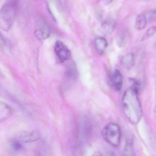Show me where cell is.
<instances>
[{
	"label": "cell",
	"instance_id": "cell-16",
	"mask_svg": "<svg viewBox=\"0 0 156 156\" xmlns=\"http://www.w3.org/2000/svg\"><path fill=\"white\" fill-rule=\"evenodd\" d=\"M12 146L13 149L16 151H19L22 149V145L18 141H13L12 144Z\"/></svg>",
	"mask_w": 156,
	"mask_h": 156
},
{
	"label": "cell",
	"instance_id": "cell-15",
	"mask_svg": "<svg viewBox=\"0 0 156 156\" xmlns=\"http://www.w3.org/2000/svg\"><path fill=\"white\" fill-rule=\"evenodd\" d=\"M147 22H153L156 21V8L148 12L145 14Z\"/></svg>",
	"mask_w": 156,
	"mask_h": 156
},
{
	"label": "cell",
	"instance_id": "cell-14",
	"mask_svg": "<svg viewBox=\"0 0 156 156\" xmlns=\"http://www.w3.org/2000/svg\"><path fill=\"white\" fill-rule=\"evenodd\" d=\"M156 33V26H152L148 29L142 38V40H147L154 36Z\"/></svg>",
	"mask_w": 156,
	"mask_h": 156
},
{
	"label": "cell",
	"instance_id": "cell-1",
	"mask_svg": "<svg viewBox=\"0 0 156 156\" xmlns=\"http://www.w3.org/2000/svg\"><path fill=\"white\" fill-rule=\"evenodd\" d=\"M139 93L133 87L125 92L122 98V108L126 117L132 124L138 123L142 116L141 104L139 99Z\"/></svg>",
	"mask_w": 156,
	"mask_h": 156
},
{
	"label": "cell",
	"instance_id": "cell-4",
	"mask_svg": "<svg viewBox=\"0 0 156 156\" xmlns=\"http://www.w3.org/2000/svg\"><path fill=\"white\" fill-rule=\"evenodd\" d=\"M55 52L59 61L64 62L70 58L71 52L66 45L61 41H57L55 44Z\"/></svg>",
	"mask_w": 156,
	"mask_h": 156
},
{
	"label": "cell",
	"instance_id": "cell-7",
	"mask_svg": "<svg viewBox=\"0 0 156 156\" xmlns=\"http://www.w3.org/2000/svg\"><path fill=\"white\" fill-rule=\"evenodd\" d=\"M115 27V22L112 20H106L102 23L101 30L102 32L105 35L112 34Z\"/></svg>",
	"mask_w": 156,
	"mask_h": 156
},
{
	"label": "cell",
	"instance_id": "cell-12",
	"mask_svg": "<svg viewBox=\"0 0 156 156\" xmlns=\"http://www.w3.org/2000/svg\"><path fill=\"white\" fill-rule=\"evenodd\" d=\"M124 156H134L135 155L133 141L131 140H128L123 151Z\"/></svg>",
	"mask_w": 156,
	"mask_h": 156
},
{
	"label": "cell",
	"instance_id": "cell-10",
	"mask_svg": "<svg viewBox=\"0 0 156 156\" xmlns=\"http://www.w3.org/2000/svg\"><path fill=\"white\" fill-rule=\"evenodd\" d=\"M147 22V21L145 14H140L136 18L135 29L139 31L143 30L146 27Z\"/></svg>",
	"mask_w": 156,
	"mask_h": 156
},
{
	"label": "cell",
	"instance_id": "cell-2",
	"mask_svg": "<svg viewBox=\"0 0 156 156\" xmlns=\"http://www.w3.org/2000/svg\"><path fill=\"white\" fill-rule=\"evenodd\" d=\"M17 12L16 0H10L3 5L0 12V26L3 30H10Z\"/></svg>",
	"mask_w": 156,
	"mask_h": 156
},
{
	"label": "cell",
	"instance_id": "cell-6",
	"mask_svg": "<svg viewBox=\"0 0 156 156\" xmlns=\"http://www.w3.org/2000/svg\"><path fill=\"white\" fill-rule=\"evenodd\" d=\"M110 83L115 91L119 92L123 86V76L119 70H115L110 76Z\"/></svg>",
	"mask_w": 156,
	"mask_h": 156
},
{
	"label": "cell",
	"instance_id": "cell-3",
	"mask_svg": "<svg viewBox=\"0 0 156 156\" xmlns=\"http://www.w3.org/2000/svg\"><path fill=\"white\" fill-rule=\"evenodd\" d=\"M104 139L113 146H118L120 142L121 131L118 125L115 123H109L102 130Z\"/></svg>",
	"mask_w": 156,
	"mask_h": 156
},
{
	"label": "cell",
	"instance_id": "cell-8",
	"mask_svg": "<svg viewBox=\"0 0 156 156\" xmlns=\"http://www.w3.org/2000/svg\"><path fill=\"white\" fill-rule=\"evenodd\" d=\"M95 45L97 50L100 53H102L107 48L108 43L105 38L98 37L95 40Z\"/></svg>",
	"mask_w": 156,
	"mask_h": 156
},
{
	"label": "cell",
	"instance_id": "cell-11",
	"mask_svg": "<svg viewBox=\"0 0 156 156\" xmlns=\"http://www.w3.org/2000/svg\"><path fill=\"white\" fill-rule=\"evenodd\" d=\"M11 110L10 108L7 105L4 104L1 105V110H0V119L1 121L5 120L8 118L11 114Z\"/></svg>",
	"mask_w": 156,
	"mask_h": 156
},
{
	"label": "cell",
	"instance_id": "cell-17",
	"mask_svg": "<svg viewBox=\"0 0 156 156\" xmlns=\"http://www.w3.org/2000/svg\"><path fill=\"white\" fill-rule=\"evenodd\" d=\"M114 0H103V2H104V5H110L112 2H113Z\"/></svg>",
	"mask_w": 156,
	"mask_h": 156
},
{
	"label": "cell",
	"instance_id": "cell-5",
	"mask_svg": "<svg viewBox=\"0 0 156 156\" xmlns=\"http://www.w3.org/2000/svg\"><path fill=\"white\" fill-rule=\"evenodd\" d=\"M39 29L34 32L35 37L40 40H45L50 35V29L48 24L44 20L39 21L38 22Z\"/></svg>",
	"mask_w": 156,
	"mask_h": 156
},
{
	"label": "cell",
	"instance_id": "cell-18",
	"mask_svg": "<svg viewBox=\"0 0 156 156\" xmlns=\"http://www.w3.org/2000/svg\"><path fill=\"white\" fill-rule=\"evenodd\" d=\"M140 1L143 2H145L149 1L150 0H140Z\"/></svg>",
	"mask_w": 156,
	"mask_h": 156
},
{
	"label": "cell",
	"instance_id": "cell-9",
	"mask_svg": "<svg viewBox=\"0 0 156 156\" xmlns=\"http://www.w3.org/2000/svg\"><path fill=\"white\" fill-rule=\"evenodd\" d=\"M120 62L122 66L126 68H130L134 64V55L132 53L127 54L122 57Z\"/></svg>",
	"mask_w": 156,
	"mask_h": 156
},
{
	"label": "cell",
	"instance_id": "cell-13",
	"mask_svg": "<svg viewBox=\"0 0 156 156\" xmlns=\"http://www.w3.org/2000/svg\"><path fill=\"white\" fill-rule=\"evenodd\" d=\"M116 43L119 47H122L125 45L127 41V35L124 32H120L117 35Z\"/></svg>",
	"mask_w": 156,
	"mask_h": 156
}]
</instances>
